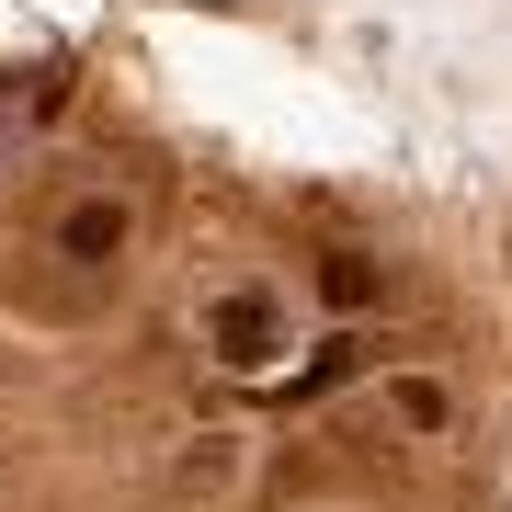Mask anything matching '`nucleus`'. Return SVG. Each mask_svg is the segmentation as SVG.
Returning <instances> with one entry per match:
<instances>
[{"mask_svg": "<svg viewBox=\"0 0 512 512\" xmlns=\"http://www.w3.org/2000/svg\"><path fill=\"white\" fill-rule=\"evenodd\" d=\"M205 342H217V365H239V376H262L285 353V319H274V296H217V308H205Z\"/></svg>", "mask_w": 512, "mask_h": 512, "instance_id": "obj_1", "label": "nucleus"}, {"mask_svg": "<svg viewBox=\"0 0 512 512\" xmlns=\"http://www.w3.org/2000/svg\"><path fill=\"white\" fill-rule=\"evenodd\" d=\"M57 251L92 262V274H103V262H126V205H114V194H80L69 217H57Z\"/></svg>", "mask_w": 512, "mask_h": 512, "instance_id": "obj_2", "label": "nucleus"}, {"mask_svg": "<svg viewBox=\"0 0 512 512\" xmlns=\"http://www.w3.org/2000/svg\"><path fill=\"white\" fill-rule=\"evenodd\" d=\"M319 296H330V308H342V319H365L376 296H387V274H376L365 251H330V262H319Z\"/></svg>", "mask_w": 512, "mask_h": 512, "instance_id": "obj_3", "label": "nucleus"}, {"mask_svg": "<svg viewBox=\"0 0 512 512\" xmlns=\"http://www.w3.org/2000/svg\"><path fill=\"white\" fill-rule=\"evenodd\" d=\"M342 376H365V342H353V330L308 353V376H296V399H319V387H342Z\"/></svg>", "mask_w": 512, "mask_h": 512, "instance_id": "obj_4", "label": "nucleus"}, {"mask_svg": "<svg viewBox=\"0 0 512 512\" xmlns=\"http://www.w3.org/2000/svg\"><path fill=\"white\" fill-rule=\"evenodd\" d=\"M399 421H410V433H444V421H456V399H444L433 376H399Z\"/></svg>", "mask_w": 512, "mask_h": 512, "instance_id": "obj_5", "label": "nucleus"}, {"mask_svg": "<svg viewBox=\"0 0 512 512\" xmlns=\"http://www.w3.org/2000/svg\"><path fill=\"white\" fill-rule=\"evenodd\" d=\"M228 467H239V444H228V433H205V444H194V456H183V490H217V478H228Z\"/></svg>", "mask_w": 512, "mask_h": 512, "instance_id": "obj_6", "label": "nucleus"}]
</instances>
